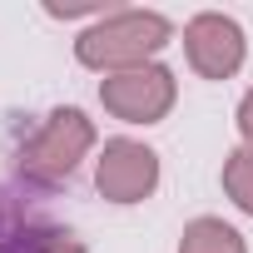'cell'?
I'll use <instances>...</instances> for the list:
<instances>
[{
    "instance_id": "6da1fadb",
    "label": "cell",
    "mask_w": 253,
    "mask_h": 253,
    "mask_svg": "<svg viewBox=\"0 0 253 253\" xmlns=\"http://www.w3.org/2000/svg\"><path fill=\"white\" fill-rule=\"evenodd\" d=\"M174 40V25L159 15V10H109L99 15L80 40H75V60L84 70H104V75H119V70H139V65H154V55Z\"/></svg>"
},
{
    "instance_id": "7a4b0ae2",
    "label": "cell",
    "mask_w": 253,
    "mask_h": 253,
    "mask_svg": "<svg viewBox=\"0 0 253 253\" xmlns=\"http://www.w3.org/2000/svg\"><path fill=\"white\" fill-rule=\"evenodd\" d=\"M94 149V124H89V114L84 109H50L40 124H35V134L20 144V154H15V169H20V179L25 184H35V189H55V184H65L75 169H80V159Z\"/></svg>"
},
{
    "instance_id": "3957f363",
    "label": "cell",
    "mask_w": 253,
    "mask_h": 253,
    "mask_svg": "<svg viewBox=\"0 0 253 253\" xmlns=\"http://www.w3.org/2000/svg\"><path fill=\"white\" fill-rule=\"evenodd\" d=\"M174 70L169 65H139V70H119V75H104L99 80V104L124 119V124H159L169 109H174Z\"/></svg>"
},
{
    "instance_id": "277c9868",
    "label": "cell",
    "mask_w": 253,
    "mask_h": 253,
    "mask_svg": "<svg viewBox=\"0 0 253 253\" xmlns=\"http://www.w3.org/2000/svg\"><path fill=\"white\" fill-rule=\"evenodd\" d=\"M94 189L109 204H144L159 189V154L139 139H109L94 159Z\"/></svg>"
},
{
    "instance_id": "5b68a950",
    "label": "cell",
    "mask_w": 253,
    "mask_h": 253,
    "mask_svg": "<svg viewBox=\"0 0 253 253\" xmlns=\"http://www.w3.org/2000/svg\"><path fill=\"white\" fill-rule=\"evenodd\" d=\"M184 55H189L194 75H204V80H233L243 70V55H248L243 25L233 15L204 10V15H194L184 25Z\"/></svg>"
},
{
    "instance_id": "8992f818",
    "label": "cell",
    "mask_w": 253,
    "mask_h": 253,
    "mask_svg": "<svg viewBox=\"0 0 253 253\" xmlns=\"http://www.w3.org/2000/svg\"><path fill=\"white\" fill-rule=\"evenodd\" d=\"M179 253H248L243 233L223 218H194L179 233Z\"/></svg>"
},
{
    "instance_id": "52a82bcc",
    "label": "cell",
    "mask_w": 253,
    "mask_h": 253,
    "mask_svg": "<svg viewBox=\"0 0 253 253\" xmlns=\"http://www.w3.org/2000/svg\"><path fill=\"white\" fill-rule=\"evenodd\" d=\"M40 233H45L40 218H30L25 209H15L5 194H0V253H35Z\"/></svg>"
},
{
    "instance_id": "ba28073f",
    "label": "cell",
    "mask_w": 253,
    "mask_h": 253,
    "mask_svg": "<svg viewBox=\"0 0 253 253\" xmlns=\"http://www.w3.org/2000/svg\"><path fill=\"white\" fill-rule=\"evenodd\" d=\"M223 194L253 218V149L248 144H238V149L223 154Z\"/></svg>"
},
{
    "instance_id": "9c48e42d",
    "label": "cell",
    "mask_w": 253,
    "mask_h": 253,
    "mask_svg": "<svg viewBox=\"0 0 253 253\" xmlns=\"http://www.w3.org/2000/svg\"><path fill=\"white\" fill-rule=\"evenodd\" d=\"M35 253H84V243H80L70 228H55V223H45V233H40Z\"/></svg>"
},
{
    "instance_id": "30bf717a",
    "label": "cell",
    "mask_w": 253,
    "mask_h": 253,
    "mask_svg": "<svg viewBox=\"0 0 253 253\" xmlns=\"http://www.w3.org/2000/svg\"><path fill=\"white\" fill-rule=\"evenodd\" d=\"M238 134H243V144L253 149V89L238 99Z\"/></svg>"
}]
</instances>
